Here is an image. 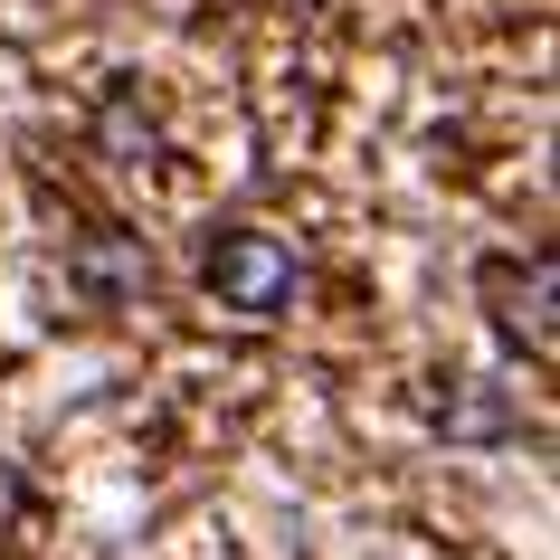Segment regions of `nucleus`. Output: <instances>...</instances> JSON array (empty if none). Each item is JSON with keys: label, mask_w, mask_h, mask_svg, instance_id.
Segmentation results:
<instances>
[{"label": "nucleus", "mask_w": 560, "mask_h": 560, "mask_svg": "<svg viewBox=\"0 0 560 560\" xmlns=\"http://www.w3.org/2000/svg\"><path fill=\"white\" fill-rule=\"evenodd\" d=\"M485 295L503 304V314H494L503 342H523L532 361L551 352V295H560V266H551V257H532V266H485Z\"/></svg>", "instance_id": "nucleus-2"}, {"label": "nucleus", "mask_w": 560, "mask_h": 560, "mask_svg": "<svg viewBox=\"0 0 560 560\" xmlns=\"http://www.w3.org/2000/svg\"><path fill=\"white\" fill-rule=\"evenodd\" d=\"M77 276H86V285H105V295H133V285H152V257H133V247H86V257H77Z\"/></svg>", "instance_id": "nucleus-4"}, {"label": "nucleus", "mask_w": 560, "mask_h": 560, "mask_svg": "<svg viewBox=\"0 0 560 560\" xmlns=\"http://www.w3.org/2000/svg\"><path fill=\"white\" fill-rule=\"evenodd\" d=\"M209 295L229 314H285L295 304V247L266 229H229L209 237Z\"/></svg>", "instance_id": "nucleus-1"}, {"label": "nucleus", "mask_w": 560, "mask_h": 560, "mask_svg": "<svg viewBox=\"0 0 560 560\" xmlns=\"http://www.w3.org/2000/svg\"><path fill=\"white\" fill-rule=\"evenodd\" d=\"M105 152H115V162H152V152H162L152 115H133V95H105Z\"/></svg>", "instance_id": "nucleus-3"}]
</instances>
